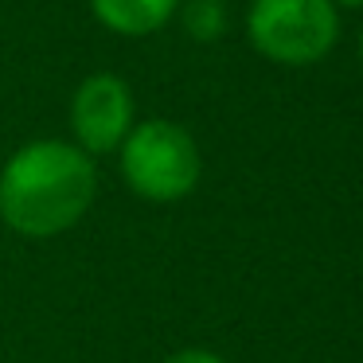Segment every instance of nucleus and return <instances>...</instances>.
<instances>
[{
    "instance_id": "obj_7",
    "label": "nucleus",
    "mask_w": 363,
    "mask_h": 363,
    "mask_svg": "<svg viewBox=\"0 0 363 363\" xmlns=\"http://www.w3.org/2000/svg\"><path fill=\"white\" fill-rule=\"evenodd\" d=\"M160 363H227V359L219 352H211V347H180V352H172Z\"/></svg>"
},
{
    "instance_id": "obj_9",
    "label": "nucleus",
    "mask_w": 363,
    "mask_h": 363,
    "mask_svg": "<svg viewBox=\"0 0 363 363\" xmlns=\"http://www.w3.org/2000/svg\"><path fill=\"white\" fill-rule=\"evenodd\" d=\"M359 59H363V32H359Z\"/></svg>"
},
{
    "instance_id": "obj_3",
    "label": "nucleus",
    "mask_w": 363,
    "mask_h": 363,
    "mask_svg": "<svg viewBox=\"0 0 363 363\" xmlns=\"http://www.w3.org/2000/svg\"><path fill=\"white\" fill-rule=\"evenodd\" d=\"M246 40L277 67H313L336 48L340 9L332 0H250Z\"/></svg>"
},
{
    "instance_id": "obj_2",
    "label": "nucleus",
    "mask_w": 363,
    "mask_h": 363,
    "mask_svg": "<svg viewBox=\"0 0 363 363\" xmlns=\"http://www.w3.org/2000/svg\"><path fill=\"white\" fill-rule=\"evenodd\" d=\"M118 168L125 188L145 203H180L199 188L203 157L180 121L149 118L137 121L118 149Z\"/></svg>"
},
{
    "instance_id": "obj_1",
    "label": "nucleus",
    "mask_w": 363,
    "mask_h": 363,
    "mask_svg": "<svg viewBox=\"0 0 363 363\" xmlns=\"http://www.w3.org/2000/svg\"><path fill=\"white\" fill-rule=\"evenodd\" d=\"M98 196L94 157L63 137L28 141L0 164V223L20 238H59Z\"/></svg>"
},
{
    "instance_id": "obj_5",
    "label": "nucleus",
    "mask_w": 363,
    "mask_h": 363,
    "mask_svg": "<svg viewBox=\"0 0 363 363\" xmlns=\"http://www.w3.org/2000/svg\"><path fill=\"white\" fill-rule=\"evenodd\" d=\"M86 4L106 32L121 40H145L180 16L184 0H86Z\"/></svg>"
},
{
    "instance_id": "obj_4",
    "label": "nucleus",
    "mask_w": 363,
    "mask_h": 363,
    "mask_svg": "<svg viewBox=\"0 0 363 363\" xmlns=\"http://www.w3.org/2000/svg\"><path fill=\"white\" fill-rule=\"evenodd\" d=\"M137 125V98L121 74L94 71L71 94V141L86 157H110Z\"/></svg>"
},
{
    "instance_id": "obj_8",
    "label": "nucleus",
    "mask_w": 363,
    "mask_h": 363,
    "mask_svg": "<svg viewBox=\"0 0 363 363\" xmlns=\"http://www.w3.org/2000/svg\"><path fill=\"white\" fill-rule=\"evenodd\" d=\"M336 9H363V0H332Z\"/></svg>"
},
{
    "instance_id": "obj_6",
    "label": "nucleus",
    "mask_w": 363,
    "mask_h": 363,
    "mask_svg": "<svg viewBox=\"0 0 363 363\" xmlns=\"http://www.w3.org/2000/svg\"><path fill=\"white\" fill-rule=\"evenodd\" d=\"M180 12H184V28L196 40H219L223 28H227L223 0H188V4H180Z\"/></svg>"
}]
</instances>
